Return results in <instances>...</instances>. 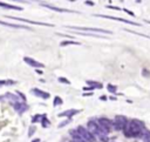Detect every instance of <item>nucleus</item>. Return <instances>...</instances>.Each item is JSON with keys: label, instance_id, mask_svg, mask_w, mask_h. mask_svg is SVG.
Returning a JSON list of instances; mask_svg holds the SVG:
<instances>
[{"label": "nucleus", "instance_id": "obj_1", "mask_svg": "<svg viewBox=\"0 0 150 142\" xmlns=\"http://www.w3.org/2000/svg\"><path fill=\"white\" fill-rule=\"evenodd\" d=\"M142 130H143V123L137 121V120H133V121L128 122L127 125L124 126V128H123L124 135L127 137L138 136V135L142 134Z\"/></svg>", "mask_w": 150, "mask_h": 142}, {"label": "nucleus", "instance_id": "obj_2", "mask_svg": "<svg viewBox=\"0 0 150 142\" xmlns=\"http://www.w3.org/2000/svg\"><path fill=\"white\" fill-rule=\"evenodd\" d=\"M67 28L75 29V31H89V32H97V33H106V34H112L111 31L102 29V28H94V27H78V26H67Z\"/></svg>", "mask_w": 150, "mask_h": 142}, {"label": "nucleus", "instance_id": "obj_3", "mask_svg": "<svg viewBox=\"0 0 150 142\" xmlns=\"http://www.w3.org/2000/svg\"><path fill=\"white\" fill-rule=\"evenodd\" d=\"M76 132H78L79 135H80L85 141H87V142H94V141H95V136H93V135H91L85 127H82V126L78 127Z\"/></svg>", "mask_w": 150, "mask_h": 142}, {"label": "nucleus", "instance_id": "obj_4", "mask_svg": "<svg viewBox=\"0 0 150 142\" xmlns=\"http://www.w3.org/2000/svg\"><path fill=\"white\" fill-rule=\"evenodd\" d=\"M95 16H99V18H106V19H111V20H117V21H121V23H124V24H129V25H134V26H141L140 24L137 23H134V21H130V20H127V19H123V18H117V16H111V15H103V14H94Z\"/></svg>", "mask_w": 150, "mask_h": 142}, {"label": "nucleus", "instance_id": "obj_5", "mask_svg": "<svg viewBox=\"0 0 150 142\" xmlns=\"http://www.w3.org/2000/svg\"><path fill=\"white\" fill-rule=\"evenodd\" d=\"M10 19L13 20H18V21H22V23H28V24H33V25H40V26H48V27H53L52 24H46V23H39V21H32L28 19H24V18H18V16H7Z\"/></svg>", "mask_w": 150, "mask_h": 142}, {"label": "nucleus", "instance_id": "obj_6", "mask_svg": "<svg viewBox=\"0 0 150 142\" xmlns=\"http://www.w3.org/2000/svg\"><path fill=\"white\" fill-rule=\"evenodd\" d=\"M128 123L125 116H121V115H117L115 117V121H114V125H115V128L116 129H123L124 126Z\"/></svg>", "mask_w": 150, "mask_h": 142}, {"label": "nucleus", "instance_id": "obj_7", "mask_svg": "<svg viewBox=\"0 0 150 142\" xmlns=\"http://www.w3.org/2000/svg\"><path fill=\"white\" fill-rule=\"evenodd\" d=\"M24 61H25L27 65H29V66H32V67H35V68H44V67H45L44 63L36 61V60H34V59H32V58H28V57H25V58H24Z\"/></svg>", "mask_w": 150, "mask_h": 142}, {"label": "nucleus", "instance_id": "obj_8", "mask_svg": "<svg viewBox=\"0 0 150 142\" xmlns=\"http://www.w3.org/2000/svg\"><path fill=\"white\" fill-rule=\"evenodd\" d=\"M13 107H14V109H15L19 114H22L25 111H27L28 106H27L26 103H24V102H14V103H13Z\"/></svg>", "mask_w": 150, "mask_h": 142}, {"label": "nucleus", "instance_id": "obj_9", "mask_svg": "<svg viewBox=\"0 0 150 142\" xmlns=\"http://www.w3.org/2000/svg\"><path fill=\"white\" fill-rule=\"evenodd\" d=\"M32 92V94H34V95H36V96H39V98H41V99H48L50 95H49V93H47V92H44V91H41V89H38V88H33V89L31 91Z\"/></svg>", "mask_w": 150, "mask_h": 142}, {"label": "nucleus", "instance_id": "obj_10", "mask_svg": "<svg viewBox=\"0 0 150 142\" xmlns=\"http://www.w3.org/2000/svg\"><path fill=\"white\" fill-rule=\"evenodd\" d=\"M99 123L100 125L99 126H101V127H104V128H108V129H110V127H111V121L109 120V119H107V117H100L99 119Z\"/></svg>", "mask_w": 150, "mask_h": 142}, {"label": "nucleus", "instance_id": "obj_11", "mask_svg": "<svg viewBox=\"0 0 150 142\" xmlns=\"http://www.w3.org/2000/svg\"><path fill=\"white\" fill-rule=\"evenodd\" d=\"M80 111H78V109H68V111H65V112H62V113H60L59 114V116L60 117H70V116H74L75 114H78Z\"/></svg>", "mask_w": 150, "mask_h": 142}, {"label": "nucleus", "instance_id": "obj_12", "mask_svg": "<svg viewBox=\"0 0 150 142\" xmlns=\"http://www.w3.org/2000/svg\"><path fill=\"white\" fill-rule=\"evenodd\" d=\"M41 6H45L49 10H53V11H56V12H72L69 10H66V8H60V7H55V6H52V5H48V4H45V3H41Z\"/></svg>", "mask_w": 150, "mask_h": 142}, {"label": "nucleus", "instance_id": "obj_13", "mask_svg": "<svg viewBox=\"0 0 150 142\" xmlns=\"http://www.w3.org/2000/svg\"><path fill=\"white\" fill-rule=\"evenodd\" d=\"M0 25H4V26H7V27H12V28H24V29H29L28 27L26 26H21V25H16V24H10V23H4L0 20Z\"/></svg>", "mask_w": 150, "mask_h": 142}, {"label": "nucleus", "instance_id": "obj_14", "mask_svg": "<svg viewBox=\"0 0 150 142\" xmlns=\"http://www.w3.org/2000/svg\"><path fill=\"white\" fill-rule=\"evenodd\" d=\"M0 7H4V8H8V10H15V11H21L22 8L19 7V6H15V5H10V4H6V3H1L0 1Z\"/></svg>", "mask_w": 150, "mask_h": 142}, {"label": "nucleus", "instance_id": "obj_15", "mask_svg": "<svg viewBox=\"0 0 150 142\" xmlns=\"http://www.w3.org/2000/svg\"><path fill=\"white\" fill-rule=\"evenodd\" d=\"M41 123H42V127H49V125H50V122H49V120L47 119V116L46 115H41Z\"/></svg>", "mask_w": 150, "mask_h": 142}, {"label": "nucleus", "instance_id": "obj_16", "mask_svg": "<svg viewBox=\"0 0 150 142\" xmlns=\"http://www.w3.org/2000/svg\"><path fill=\"white\" fill-rule=\"evenodd\" d=\"M68 45H80L79 41H73V40H66V41H62L60 44V46H68Z\"/></svg>", "mask_w": 150, "mask_h": 142}, {"label": "nucleus", "instance_id": "obj_17", "mask_svg": "<svg viewBox=\"0 0 150 142\" xmlns=\"http://www.w3.org/2000/svg\"><path fill=\"white\" fill-rule=\"evenodd\" d=\"M75 34H80V35H87V37H94V38H101V35L94 34V33H83V32H75Z\"/></svg>", "mask_w": 150, "mask_h": 142}, {"label": "nucleus", "instance_id": "obj_18", "mask_svg": "<svg viewBox=\"0 0 150 142\" xmlns=\"http://www.w3.org/2000/svg\"><path fill=\"white\" fill-rule=\"evenodd\" d=\"M89 85H91L93 88H97V89H100V88H102V85L101 83H97V82H94V81H88Z\"/></svg>", "mask_w": 150, "mask_h": 142}, {"label": "nucleus", "instance_id": "obj_19", "mask_svg": "<svg viewBox=\"0 0 150 142\" xmlns=\"http://www.w3.org/2000/svg\"><path fill=\"white\" fill-rule=\"evenodd\" d=\"M108 91L110 92V93H116V91H117V88H116V86H114V85H108Z\"/></svg>", "mask_w": 150, "mask_h": 142}, {"label": "nucleus", "instance_id": "obj_20", "mask_svg": "<svg viewBox=\"0 0 150 142\" xmlns=\"http://www.w3.org/2000/svg\"><path fill=\"white\" fill-rule=\"evenodd\" d=\"M54 106H59V104H62V100H61V98L60 96H55V99H54Z\"/></svg>", "mask_w": 150, "mask_h": 142}, {"label": "nucleus", "instance_id": "obj_21", "mask_svg": "<svg viewBox=\"0 0 150 142\" xmlns=\"http://www.w3.org/2000/svg\"><path fill=\"white\" fill-rule=\"evenodd\" d=\"M14 81H8V80H1L0 81V86H5V85H13Z\"/></svg>", "mask_w": 150, "mask_h": 142}, {"label": "nucleus", "instance_id": "obj_22", "mask_svg": "<svg viewBox=\"0 0 150 142\" xmlns=\"http://www.w3.org/2000/svg\"><path fill=\"white\" fill-rule=\"evenodd\" d=\"M40 120H41V115H35V116L32 119V122H33V123H35V122L40 121Z\"/></svg>", "mask_w": 150, "mask_h": 142}, {"label": "nucleus", "instance_id": "obj_23", "mask_svg": "<svg viewBox=\"0 0 150 142\" xmlns=\"http://www.w3.org/2000/svg\"><path fill=\"white\" fill-rule=\"evenodd\" d=\"M59 81H60V82H62V83H67V85H70V81H69V80H67L66 78H59Z\"/></svg>", "mask_w": 150, "mask_h": 142}, {"label": "nucleus", "instance_id": "obj_24", "mask_svg": "<svg viewBox=\"0 0 150 142\" xmlns=\"http://www.w3.org/2000/svg\"><path fill=\"white\" fill-rule=\"evenodd\" d=\"M107 7H108V8H112V10H116V11H121V8H120V7H116V6H110V5H108Z\"/></svg>", "mask_w": 150, "mask_h": 142}, {"label": "nucleus", "instance_id": "obj_25", "mask_svg": "<svg viewBox=\"0 0 150 142\" xmlns=\"http://www.w3.org/2000/svg\"><path fill=\"white\" fill-rule=\"evenodd\" d=\"M35 132V127H31V129H29V133H28V136H31L33 133Z\"/></svg>", "mask_w": 150, "mask_h": 142}, {"label": "nucleus", "instance_id": "obj_26", "mask_svg": "<svg viewBox=\"0 0 150 142\" xmlns=\"http://www.w3.org/2000/svg\"><path fill=\"white\" fill-rule=\"evenodd\" d=\"M123 11H125V12H127L129 15H133V16H135V14H134L133 12H131V11H129V10H127V8H123Z\"/></svg>", "mask_w": 150, "mask_h": 142}, {"label": "nucleus", "instance_id": "obj_27", "mask_svg": "<svg viewBox=\"0 0 150 142\" xmlns=\"http://www.w3.org/2000/svg\"><path fill=\"white\" fill-rule=\"evenodd\" d=\"M68 122H69V120H67V121H63V122H61V123H60V126H59V127L61 128V127H63V126H66V125H67V123H68Z\"/></svg>", "mask_w": 150, "mask_h": 142}, {"label": "nucleus", "instance_id": "obj_28", "mask_svg": "<svg viewBox=\"0 0 150 142\" xmlns=\"http://www.w3.org/2000/svg\"><path fill=\"white\" fill-rule=\"evenodd\" d=\"M94 88L90 86V87H83V91H93Z\"/></svg>", "mask_w": 150, "mask_h": 142}, {"label": "nucleus", "instance_id": "obj_29", "mask_svg": "<svg viewBox=\"0 0 150 142\" xmlns=\"http://www.w3.org/2000/svg\"><path fill=\"white\" fill-rule=\"evenodd\" d=\"M18 94H19V95H20V96H21V99H22L24 101H26V96H25V95H24L22 93H20V92H18Z\"/></svg>", "mask_w": 150, "mask_h": 142}, {"label": "nucleus", "instance_id": "obj_30", "mask_svg": "<svg viewBox=\"0 0 150 142\" xmlns=\"http://www.w3.org/2000/svg\"><path fill=\"white\" fill-rule=\"evenodd\" d=\"M85 4H87L88 6H94V5H95V4H94L93 1H85Z\"/></svg>", "mask_w": 150, "mask_h": 142}, {"label": "nucleus", "instance_id": "obj_31", "mask_svg": "<svg viewBox=\"0 0 150 142\" xmlns=\"http://www.w3.org/2000/svg\"><path fill=\"white\" fill-rule=\"evenodd\" d=\"M144 142H150V135L147 136V137H144Z\"/></svg>", "mask_w": 150, "mask_h": 142}, {"label": "nucleus", "instance_id": "obj_32", "mask_svg": "<svg viewBox=\"0 0 150 142\" xmlns=\"http://www.w3.org/2000/svg\"><path fill=\"white\" fill-rule=\"evenodd\" d=\"M100 99H101V100H107V96H104V95H102V96H101Z\"/></svg>", "mask_w": 150, "mask_h": 142}, {"label": "nucleus", "instance_id": "obj_33", "mask_svg": "<svg viewBox=\"0 0 150 142\" xmlns=\"http://www.w3.org/2000/svg\"><path fill=\"white\" fill-rule=\"evenodd\" d=\"M32 142H40V139H35V140H33Z\"/></svg>", "mask_w": 150, "mask_h": 142}, {"label": "nucleus", "instance_id": "obj_34", "mask_svg": "<svg viewBox=\"0 0 150 142\" xmlns=\"http://www.w3.org/2000/svg\"><path fill=\"white\" fill-rule=\"evenodd\" d=\"M145 23H148V24H149V25H150V21H145Z\"/></svg>", "mask_w": 150, "mask_h": 142}]
</instances>
